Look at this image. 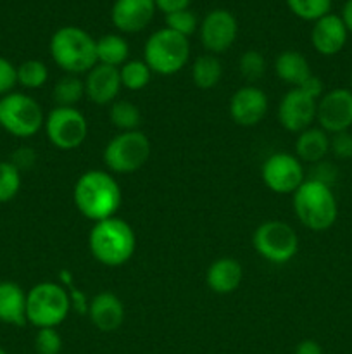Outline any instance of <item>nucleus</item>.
Listing matches in <instances>:
<instances>
[{"label":"nucleus","mask_w":352,"mask_h":354,"mask_svg":"<svg viewBox=\"0 0 352 354\" xmlns=\"http://www.w3.org/2000/svg\"><path fill=\"white\" fill-rule=\"evenodd\" d=\"M72 201L83 216L97 223L116 216L123 203V194L119 183L110 173L90 169L76 180Z\"/></svg>","instance_id":"1"},{"label":"nucleus","mask_w":352,"mask_h":354,"mask_svg":"<svg viewBox=\"0 0 352 354\" xmlns=\"http://www.w3.org/2000/svg\"><path fill=\"white\" fill-rule=\"evenodd\" d=\"M88 248L100 265L116 268L130 261L135 254L137 237L128 221L113 216L93 223L88 235Z\"/></svg>","instance_id":"2"},{"label":"nucleus","mask_w":352,"mask_h":354,"mask_svg":"<svg viewBox=\"0 0 352 354\" xmlns=\"http://www.w3.org/2000/svg\"><path fill=\"white\" fill-rule=\"evenodd\" d=\"M50 55L66 75H86L97 64V40L78 26H62L52 35Z\"/></svg>","instance_id":"3"},{"label":"nucleus","mask_w":352,"mask_h":354,"mask_svg":"<svg viewBox=\"0 0 352 354\" xmlns=\"http://www.w3.org/2000/svg\"><path fill=\"white\" fill-rule=\"evenodd\" d=\"M297 220L313 232H324L337 221L338 206L331 187L307 180L292 194Z\"/></svg>","instance_id":"4"},{"label":"nucleus","mask_w":352,"mask_h":354,"mask_svg":"<svg viewBox=\"0 0 352 354\" xmlns=\"http://www.w3.org/2000/svg\"><path fill=\"white\" fill-rule=\"evenodd\" d=\"M71 311V297L54 282H40L26 292V320L37 328H57Z\"/></svg>","instance_id":"5"},{"label":"nucleus","mask_w":352,"mask_h":354,"mask_svg":"<svg viewBox=\"0 0 352 354\" xmlns=\"http://www.w3.org/2000/svg\"><path fill=\"white\" fill-rule=\"evenodd\" d=\"M190 59V41L169 28L154 31L145 41L144 61L152 73L171 76L182 71Z\"/></svg>","instance_id":"6"},{"label":"nucleus","mask_w":352,"mask_h":354,"mask_svg":"<svg viewBox=\"0 0 352 354\" xmlns=\"http://www.w3.org/2000/svg\"><path fill=\"white\" fill-rule=\"evenodd\" d=\"M152 152L150 140L141 130L119 131L104 149V165L119 175H130L144 168Z\"/></svg>","instance_id":"7"},{"label":"nucleus","mask_w":352,"mask_h":354,"mask_svg":"<svg viewBox=\"0 0 352 354\" xmlns=\"http://www.w3.org/2000/svg\"><path fill=\"white\" fill-rule=\"evenodd\" d=\"M45 114L41 106L21 92H10L0 97V127L7 133L19 138H30L43 128Z\"/></svg>","instance_id":"8"},{"label":"nucleus","mask_w":352,"mask_h":354,"mask_svg":"<svg viewBox=\"0 0 352 354\" xmlns=\"http://www.w3.org/2000/svg\"><path fill=\"white\" fill-rule=\"evenodd\" d=\"M252 245L266 261L283 265L295 258L299 251V235L285 221L268 220L255 228Z\"/></svg>","instance_id":"9"},{"label":"nucleus","mask_w":352,"mask_h":354,"mask_svg":"<svg viewBox=\"0 0 352 354\" xmlns=\"http://www.w3.org/2000/svg\"><path fill=\"white\" fill-rule=\"evenodd\" d=\"M45 135L54 147L61 151L78 149L88 135V123L85 114L76 107H57L45 116Z\"/></svg>","instance_id":"10"},{"label":"nucleus","mask_w":352,"mask_h":354,"mask_svg":"<svg viewBox=\"0 0 352 354\" xmlns=\"http://www.w3.org/2000/svg\"><path fill=\"white\" fill-rule=\"evenodd\" d=\"M261 176L271 192L285 196L293 194L306 182V169L295 154L276 152L262 162Z\"/></svg>","instance_id":"11"},{"label":"nucleus","mask_w":352,"mask_h":354,"mask_svg":"<svg viewBox=\"0 0 352 354\" xmlns=\"http://www.w3.org/2000/svg\"><path fill=\"white\" fill-rule=\"evenodd\" d=\"M316 121L328 135L349 131L352 127V90L333 88L317 100Z\"/></svg>","instance_id":"12"},{"label":"nucleus","mask_w":352,"mask_h":354,"mask_svg":"<svg viewBox=\"0 0 352 354\" xmlns=\"http://www.w3.org/2000/svg\"><path fill=\"white\" fill-rule=\"evenodd\" d=\"M200 44L209 54H223L235 44L238 23L226 9H214L199 24Z\"/></svg>","instance_id":"13"},{"label":"nucleus","mask_w":352,"mask_h":354,"mask_svg":"<svg viewBox=\"0 0 352 354\" xmlns=\"http://www.w3.org/2000/svg\"><path fill=\"white\" fill-rule=\"evenodd\" d=\"M316 113L317 100L300 88L289 90L278 104V121L290 133H300L313 127Z\"/></svg>","instance_id":"14"},{"label":"nucleus","mask_w":352,"mask_h":354,"mask_svg":"<svg viewBox=\"0 0 352 354\" xmlns=\"http://www.w3.org/2000/svg\"><path fill=\"white\" fill-rule=\"evenodd\" d=\"M268 95L255 85L238 88L230 99V116L238 127L251 128L261 123L268 113Z\"/></svg>","instance_id":"15"},{"label":"nucleus","mask_w":352,"mask_h":354,"mask_svg":"<svg viewBox=\"0 0 352 354\" xmlns=\"http://www.w3.org/2000/svg\"><path fill=\"white\" fill-rule=\"evenodd\" d=\"M83 83H85V97L97 106L113 104L114 100H117V95L123 88L119 68L99 64V62L86 73Z\"/></svg>","instance_id":"16"},{"label":"nucleus","mask_w":352,"mask_h":354,"mask_svg":"<svg viewBox=\"0 0 352 354\" xmlns=\"http://www.w3.org/2000/svg\"><path fill=\"white\" fill-rule=\"evenodd\" d=\"M154 14V0H116L110 19L121 33H138L150 24Z\"/></svg>","instance_id":"17"},{"label":"nucleus","mask_w":352,"mask_h":354,"mask_svg":"<svg viewBox=\"0 0 352 354\" xmlns=\"http://www.w3.org/2000/svg\"><path fill=\"white\" fill-rule=\"evenodd\" d=\"M347 37L349 31L342 17L331 12L314 21V26L311 30V44L314 50L320 52L321 55L338 54L347 44Z\"/></svg>","instance_id":"18"},{"label":"nucleus","mask_w":352,"mask_h":354,"mask_svg":"<svg viewBox=\"0 0 352 354\" xmlns=\"http://www.w3.org/2000/svg\"><path fill=\"white\" fill-rule=\"evenodd\" d=\"M88 318L100 332H116L124 322V304L116 294L99 292L88 304Z\"/></svg>","instance_id":"19"},{"label":"nucleus","mask_w":352,"mask_h":354,"mask_svg":"<svg viewBox=\"0 0 352 354\" xmlns=\"http://www.w3.org/2000/svg\"><path fill=\"white\" fill-rule=\"evenodd\" d=\"M0 322L14 327H23L26 320V292L10 280L0 282Z\"/></svg>","instance_id":"20"},{"label":"nucleus","mask_w":352,"mask_h":354,"mask_svg":"<svg viewBox=\"0 0 352 354\" xmlns=\"http://www.w3.org/2000/svg\"><path fill=\"white\" fill-rule=\"evenodd\" d=\"M207 286L216 294H231L244 280V268L235 258H219L207 270Z\"/></svg>","instance_id":"21"},{"label":"nucleus","mask_w":352,"mask_h":354,"mask_svg":"<svg viewBox=\"0 0 352 354\" xmlns=\"http://www.w3.org/2000/svg\"><path fill=\"white\" fill-rule=\"evenodd\" d=\"M330 152V135L320 127H311L297 133L295 156L300 162L316 165L324 161Z\"/></svg>","instance_id":"22"},{"label":"nucleus","mask_w":352,"mask_h":354,"mask_svg":"<svg viewBox=\"0 0 352 354\" xmlns=\"http://www.w3.org/2000/svg\"><path fill=\"white\" fill-rule=\"evenodd\" d=\"M276 76L292 88H299L313 76L307 59L297 50L280 52L275 61Z\"/></svg>","instance_id":"23"},{"label":"nucleus","mask_w":352,"mask_h":354,"mask_svg":"<svg viewBox=\"0 0 352 354\" xmlns=\"http://www.w3.org/2000/svg\"><path fill=\"white\" fill-rule=\"evenodd\" d=\"M130 57V45L121 35H104L97 40V62L121 68Z\"/></svg>","instance_id":"24"},{"label":"nucleus","mask_w":352,"mask_h":354,"mask_svg":"<svg viewBox=\"0 0 352 354\" xmlns=\"http://www.w3.org/2000/svg\"><path fill=\"white\" fill-rule=\"evenodd\" d=\"M223 76V66L217 55L204 54L193 61L192 64V80L197 88L211 90L221 82Z\"/></svg>","instance_id":"25"},{"label":"nucleus","mask_w":352,"mask_h":354,"mask_svg":"<svg viewBox=\"0 0 352 354\" xmlns=\"http://www.w3.org/2000/svg\"><path fill=\"white\" fill-rule=\"evenodd\" d=\"M54 100L57 107H76L85 97V83L79 76L66 75L54 85Z\"/></svg>","instance_id":"26"},{"label":"nucleus","mask_w":352,"mask_h":354,"mask_svg":"<svg viewBox=\"0 0 352 354\" xmlns=\"http://www.w3.org/2000/svg\"><path fill=\"white\" fill-rule=\"evenodd\" d=\"M109 120L119 131H133L140 128L141 113L130 100H114L109 109Z\"/></svg>","instance_id":"27"},{"label":"nucleus","mask_w":352,"mask_h":354,"mask_svg":"<svg viewBox=\"0 0 352 354\" xmlns=\"http://www.w3.org/2000/svg\"><path fill=\"white\" fill-rule=\"evenodd\" d=\"M121 85L124 88L131 90V92H138V90L145 88L150 83L152 71L147 66V62L135 59V61H126L119 68Z\"/></svg>","instance_id":"28"},{"label":"nucleus","mask_w":352,"mask_h":354,"mask_svg":"<svg viewBox=\"0 0 352 354\" xmlns=\"http://www.w3.org/2000/svg\"><path fill=\"white\" fill-rule=\"evenodd\" d=\"M48 82V68L38 59H28L17 66V85L28 90L41 88Z\"/></svg>","instance_id":"29"},{"label":"nucleus","mask_w":352,"mask_h":354,"mask_svg":"<svg viewBox=\"0 0 352 354\" xmlns=\"http://www.w3.org/2000/svg\"><path fill=\"white\" fill-rule=\"evenodd\" d=\"M289 9L304 21H317L330 14L331 0H286Z\"/></svg>","instance_id":"30"},{"label":"nucleus","mask_w":352,"mask_h":354,"mask_svg":"<svg viewBox=\"0 0 352 354\" xmlns=\"http://www.w3.org/2000/svg\"><path fill=\"white\" fill-rule=\"evenodd\" d=\"M21 171L10 161H0V203H9L19 194Z\"/></svg>","instance_id":"31"},{"label":"nucleus","mask_w":352,"mask_h":354,"mask_svg":"<svg viewBox=\"0 0 352 354\" xmlns=\"http://www.w3.org/2000/svg\"><path fill=\"white\" fill-rule=\"evenodd\" d=\"M266 68H268V64H266L264 55L259 50H247L238 59V71H240V76L251 83L261 80L264 76Z\"/></svg>","instance_id":"32"},{"label":"nucleus","mask_w":352,"mask_h":354,"mask_svg":"<svg viewBox=\"0 0 352 354\" xmlns=\"http://www.w3.org/2000/svg\"><path fill=\"white\" fill-rule=\"evenodd\" d=\"M166 28L182 37L190 38L199 30V19H197L195 12H192L190 9L176 10V12L166 14Z\"/></svg>","instance_id":"33"},{"label":"nucleus","mask_w":352,"mask_h":354,"mask_svg":"<svg viewBox=\"0 0 352 354\" xmlns=\"http://www.w3.org/2000/svg\"><path fill=\"white\" fill-rule=\"evenodd\" d=\"M62 349V337L57 328H38L35 335V351L38 354H59Z\"/></svg>","instance_id":"34"},{"label":"nucleus","mask_w":352,"mask_h":354,"mask_svg":"<svg viewBox=\"0 0 352 354\" xmlns=\"http://www.w3.org/2000/svg\"><path fill=\"white\" fill-rule=\"evenodd\" d=\"M330 152L340 161L352 158V133L351 131H340V133L330 135Z\"/></svg>","instance_id":"35"},{"label":"nucleus","mask_w":352,"mask_h":354,"mask_svg":"<svg viewBox=\"0 0 352 354\" xmlns=\"http://www.w3.org/2000/svg\"><path fill=\"white\" fill-rule=\"evenodd\" d=\"M17 85V66L0 55V97L7 95Z\"/></svg>","instance_id":"36"},{"label":"nucleus","mask_w":352,"mask_h":354,"mask_svg":"<svg viewBox=\"0 0 352 354\" xmlns=\"http://www.w3.org/2000/svg\"><path fill=\"white\" fill-rule=\"evenodd\" d=\"M313 168H311L309 171V176H306L307 180H314V182H320V183H324V185L331 187L335 183V180H337V168H335L333 162H328V161H320L316 162V165H311Z\"/></svg>","instance_id":"37"},{"label":"nucleus","mask_w":352,"mask_h":354,"mask_svg":"<svg viewBox=\"0 0 352 354\" xmlns=\"http://www.w3.org/2000/svg\"><path fill=\"white\" fill-rule=\"evenodd\" d=\"M35 161H37V156H35L33 149L30 147L17 149V152L12 156V159H10V162H12L19 171H23V169H30L31 166L35 165Z\"/></svg>","instance_id":"38"},{"label":"nucleus","mask_w":352,"mask_h":354,"mask_svg":"<svg viewBox=\"0 0 352 354\" xmlns=\"http://www.w3.org/2000/svg\"><path fill=\"white\" fill-rule=\"evenodd\" d=\"M190 2H192V0H154L155 9L162 10L164 14H171V12H176V10L188 9Z\"/></svg>","instance_id":"39"},{"label":"nucleus","mask_w":352,"mask_h":354,"mask_svg":"<svg viewBox=\"0 0 352 354\" xmlns=\"http://www.w3.org/2000/svg\"><path fill=\"white\" fill-rule=\"evenodd\" d=\"M300 90H304V92L307 93V95H311L313 99L320 100L321 97H323L324 93V86H323V82H321V78H317L316 75L311 76L309 80H307L306 83H304L302 86H299Z\"/></svg>","instance_id":"40"},{"label":"nucleus","mask_w":352,"mask_h":354,"mask_svg":"<svg viewBox=\"0 0 352 354\" xmlns=\"http://www.w3.org/2000/svg\"><path fill=\"white\" fill-rule=\"evenodd\" d=\"M293 354H323V348L314 339H304L295 346Z\"/></svg>","instance_id":"41"},{"label":"nucleus","mask_w":352,"mask_h":354,"mask_svg":"<svg viewBox=\"0 0 352 354\" xmlns=\"http://www.w3.org/2000/svg\"><path fill=\"white\" fill-rule=\"evenodd\" d=\"M342 21H344L345 28H347L349 33H352V0H347L344 3V9H342Z\"/></svg>","instance_id":"42"},{"label":"nucleus","mask_w":352,"mask_h":354,"mask_svg":"<svg viewBox=\"0 0 352 354\" xmlns=\"http://www.w3.org/2000/svg\"><path fill=\"white\" fill-rule=\"evenodd\" d=\"M0 354H9V353H7L6 349H2V348H0Z\"/></svg>","instance_id":"43"},{"label":"nucleus","mask_w":352,"mask_h":354,"mask_svg":"<svg viewBox=\"0 0 352 354\" xmlns=\"http://www.w3.org/2000/svg\"><path fill=\"white\" fill-rule=\"evenodd\" d=\"M349 82H351V90H352V71H351V78H349Z\"/></svg>","instance_id":"44"}]
</instances>
